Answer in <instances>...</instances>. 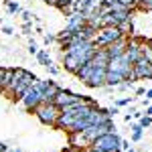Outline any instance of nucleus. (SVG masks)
Returning a JSON list of instances; mask_svg holds the SVG:
<instances>
[{"label":"nucleus","instance_id":"f257e3e1","mask_svg":"<svg viewBox=\"0 0 152 152\" xmlns=\"http://www.w3.org/2000/svg\"><path fill=\"white\" fill-rule=\"evenodd\" d=\"M120 134L118 132H107L104 136L95 138L91 144H89V150L94 152H120Z\"/></svg>","mask_w":152,"mask_h":152},{"label":"nucleus","instance_id":"f03ea898","mask_svg":"<svg viewBox=\"0 0 152 152\" xmlns=\"http://www.w3.org/2000/svg\"><path fill=\"white\" fill-rule=\"evenodd\" d=\"M33 114L39 118L41 124H45V126H53V128H55V122H57V118L61 116V107L55 105L53 102H51V104H39L35 107Z\"/></svg>","mask_w":152,"mask_h":152},{"label":"nucleus","instance_id":"7ed1b4c3","mask_svg":"<svg viewBox=\"0 0 152 152\" xmlns=\"http://www.w3.org/2000/svg\"><path fill=\"white\" fill-rule=\"evenodd\" d=\"M122 33H120V28L118 26H102L97 33H95V47L97 49H105L107 45H112L114 41H118V39H122Z\"/></svg>","mask_w":152,"mask_h":152},{"label":"nucleus","instance_id":"20e7f679","mask_svg":"<svg viewBox=\"0 0 152 152\" xmlns=\"http://www.w3.org/2000/svg\"><path fill=\"white\" fill-rule=\"evenodd\" d=\"M37 79H39V77H37L35 73H31V71H26V69H24V73L20 75V79L14 83V87L10 89V94H8V95H10L12 99H16V102H18V99L23 97L24 91H26L28 87H33V85L37 83Z\"/></svg>","mask_w":152,"mask_h":152},{"label":"nucleus","instance_id":"39448f33","mask_svg":"<svg viewBox=\"0 0 152 152\" xmlns=\"http://www.w3.org/2000/svg\"><path fill=\"white\" fill-rule=\"evenodd\" d=\"M142 79H152V61L144 57L132 63V75H130V81H142Z\"/></svg>","mask_w":152,"mask_h":152},{"label":"nucleus","instance_id":"423d86ee","mask_svg":"<svg viewBox=\"0 0 152 152\" xmlns=\"http://www.w3.org/2000/svg\"><path fill=\"white\" fill-rule=\"evenodd\" d=\"M41 99H43V91H39L35 85H33V87H28V89L24 91L23 97H20L18 102L23 104V107L26 112H35V107L41 104Z\"/></svg>","mask_w":152,"mask_h":152},{"label":"nucleus","instance_id":"0eeeda50","mask_svg":"<svg viewBox=\"0 0 152 152\" xmlns=\"http://www.w3.org/2000/svg\"><path fill=\"white\" fill-rule=\"evenodd\" d=\"M107 71L122 73V75H124V79H130V75H132V63L128 61L126 55H120V57L110 59V63H107Z\"/></svg>","mask_w":152,"mask_h":152},{"label":"nucleus","instance_id":"6e6552de","mask_svg":"<svg viewBox=\"0 0 152 152\" xmlns=\"http://www.w3.org/2000/svg\"><path fill=\"white\" fill-rule=\"evenodd\" d=\"M81 99V95L79 94H75V91H69V89H59L57 91V95H55V99H53V104L55 105H59L61 110L63 107H67V105H73V104H77Z\"/></svg>","mask_w":152,"mask_h":152},{"label":"nucleus","instance_id":"1a4fd4ad","mask_svg":"<svg viewBox=\"0 0 152 152\" xmlns=\"http://www.w3.org/2000/svg\"><path fill=\"white\" fill-rule=\"evenodd\" d=\"M87 24V18H85V14L79 10H75V12H71L69 16H67V24H65V28L63 31H67V33H77L81 26H85Z\"/></svg>","mask_w":152,"mask_h":152},{"label":"nucleus","instance_id":"9d476101","mask_svg":"<svg viewBox=\"0 0 152 152\" xmlns=\"http://www.w3.org/2000/svg\"><path fill=\"white\" fill-rule=\"evenodd\" d=\"M105 75H107V67H94L91 77L87 79V87H105Z\"/></svg>","mask_w":152,"mask_h":152},{"label":"nucleus","instance_id":"9b49d317","mask_svg":"<svg viewBox=\"0 0 152 152\" xmlns=\"http://www.w3.org/2000/svg\"><path fill=\"white\" fill-rule=\"evenodd\" d=\"M126 49H128V37H122V39L114 41L112 45H107V47H105V51H107L110 59H114V57L124 55V53H126Z\"/></svg>","mask_w":152,"mask_h":152},{"label":"nucleus","instance_id":"f8f14e48","mask_svg":"<svg viewBox=\"0 0 152 152\" xmlns=\"http://www.w3.org/2000/svg\"><path fill=\"white\" fill-rule=\"evenodd\" d=\"M63 65H65V71H69V73H77V69L81 67V61L77 57H73L71 53H63Z\"/></svg>","mask_w":152,"mask_h":152},{"label":"nucleus","instance_id":"ddd939ff","mask_svg":"<svg viewBox=\"0 0 152 152\" xmlns=\"http://www.w3.org/2000/svg\"><path fill=\"white\" fill-rule=\"evenodd\" d=\"M69 146H77L81 150H87L89 148V142L85 140L81 132H69Z\"/></svg>","mask_w":152,"mask_h":152},{"label":"nucleus","instance_id":"4468645a","mask_svg":"<svg viewBox=\"0 0 152 152\" xmlns=\"http://www.w3.org/2000/svg\"><path fill=\"white\" fill-rule=\"evenodd\" d=\"M59 89H61V87H59L57 83L51 79V81H49V85L45 87V91H43V99H41V104H51V102L55 99V95H57Z\"/></svg>","mask_w":152,"mask_h":152},{"label":"nucleus","instance_id":"2eb2a0df","mask_svg":"<svg viewBox=\"0 0 152 152\" xmlns=\"http://www.w3.org/2000/svg\"><path fill=\"white\" fill-rule=\"evenodd\" d=\"M107 63H110L107 51H105V49H97L94 59H91V65H94V67H107Z\"/></svg>","mask_w":152,"mask_h":152},{"label":"nucleus","instance_id":"dca6fc26","mask_svg":"<svg viewBox=\"0 0 152 152\" xmlns=\"http://www.w3.org/2000/svg\"><path fill=\"white\" fill-rule=\"evenodd\" d=\"M91 71H94V65H91V61H89V63H85V65H81V67L77 69L75 77H77L81 83H87V79L91 77Z\"/></svg>","mask_w":152,"mask_h":152},{"label":"nucleus","instance_id":"f3484780","mask_svg":"<svg viewBox=\"0 0 152 152\" xmlns=\"http://www.w3.org/2000/svg\"><path fill=\"white\" fill-rule=\"evenodd\" d=\"M122 81H126L122 73H116V71H107V75H105V87H118V85H120Z\"/></svg>","mask_w":152,"mask_h":152},{"label":"nucleus","instance_id":"a211bd4d","mask_svg":"<svg viewBox=\"0 0 152 152\" xmlns=\"http://www.w3.org/2000/svg\"><path fill=\"white\" fill-rule=\"evenodd\" d=\"M95 33H97V31H95L94 26L85 24V26H81V28H79V31H77L75 35L79 37L81 41H94V39H95Z\"/></svg>","mask_w":152,"mask_h":152},{"label":"nucleus","instance_id":"6ab92c4d","mask_svg":"<svg viewBox=\"0 0 152 152\" xmlns=\"http://www.w3.org/2000/svg\"><path fill=\"white\" fill-rule=\"evenodd\" d=\"M35 57H37V61H39L41 65H45V67H47V65H51V57H49L47 49H39V53H37Z\"/></svg>","mask_w":152,"mask_h":152},{"label":"nucleus","instance_id":"aec40b11","mask_svg":"<svg viewBox=\"0 0 152 152\" xmlns=\"http://www.w3.org/2000/svg\"><path fill=\"white\" fill-rule=\"evenodd\" d=\"M144 136V128L140 124H132V142H140Z\"/></svg>","mask_w":152,"mask_h":152},{"label":"nucleus","instance_id":"412c9836","mask_svg":"<svg viewBox=\"0 0 152 152\" xmlns=\"http://www.w3.org/2000/svg\"><path fill=\"white\" fill-rule=\"evenodd\" d=\"M118 28H120V33H122L124 37H130V35H132V18L122 20V23L118 24Z\"/></svg>","mask_w":152,"mask_h":152},{"label":"nucleus","instance_id":"4be33fe9","mask_svg":"<svg viewBox=\"0 0 152 152\" xmlns=\"http://www.w3.org/2000/svg\"><path fill=\"white\" fill-rule=\"evenodd\" d=\"M6 10L10 12V14H18V12H23V10H20V4L14 2V0H8V2H6Z\"/></svg>","mask_w":152,"mask_h":152},{"label":"nucleus","instance_id":"5701e85b","mask_svg":"<svg viewBox=\"0 0 152 152\" xmlns=\"http://www.w3.org/2000/svg\"><path fill=\"white\" fill-rule=\"evenodd\" d=\"M57 8L63 12L65 16H69L71 12H75V4H73V2H67V4H61V6H57Z\"/></svg>","mask_w":152,"mask_h":152},{"label":"nucleus","instance_id":"b1692460","mask_svg":"<svg viewBox=\"0 0 152 152\" xmlns=\"http://www.w3.org/2000/svg\"><path fill=\"white\" fill-rule=\"evenodd\" d=\"M138 124H140V126H142L144 130H146V128H150V126H152V118H150V116H146V114H142V118L138 120Z\"/></svg>","mask_w":152,"mask_h":152},{"label":"nucleus","instance_id":"393cba45","mask_svg":"<svg viewBox=\"0 0 152 152\" xmlns=\"http://www.w3.org/2000/svg\"><path fill=\"white\" fill-rule=\"evenodd\" d=\"M89 2H91V0H75V10H79V12H81L83 8H85V6L89 4Z\"/></svg>","mask_w":152,"mask_h":152},{"label":"nucleus","instance_id":"a878e982","mask_svg":"<svg viewBox=\"0 0 152 152\" xmlns=\"http://www.w3.org/2000/svg\"><path fill=\"white\" fill-rule=\"evenodd\" d=\"M120 4H124L126 8H130V10H134L136 8V0H118Z\"/></svg>","mask_w":152,"mask_h":152},{"label":"nucleus","instance_id":"bb28decb","mask_svg":"<svg viewBox=\"0 0 152 152\" xmlns=\"http://www.w3.org/2000/svg\"><path fill=\"white\" fill-rule=\"evenodd\" d=\"M130 102H132V97H120V99H116V107H122V105H128Z\"/></svg>","mask_w":152,"mask_h":152},{"label":"nucleus","instance_id":"cd10ccee","mask_svg":"<svg viewBox=\"0 0 152 152\" xmlns=\"http://www.w3.org/2000/svg\"><path fill=\"white\" fill-rule=\"evenodd\" d=\"M28 53H31V55H37V53H39V47H37V43L33 39L28 41Z\"/></svg>","mask_w":152,"mask_h":152},{"label":"nucleus","instance_id":"c85d7f7f","mask_svg":"<svg viewBox=\"0 0 152 152\" xmlns=\"http://www.w3.org/2000/svg\"><path fill=\"white\" fill-rule=\"evenodd\" d=\"M128 148H130V142L128 140H122V142H120V152L128 150Z\"/></svg>","mask_w":152,"mask_h":152},{"label":"nucleus","instance_id":"c756f323","mask_svg":"<svg viewBox=\"0 0 152 152\" xmlns=\"http://www.w3.org/2000/svg\"><path fill=\"white\" fill-rule=\"evenodd\" d=\"M47 71L51 73V75H57V73H59V69L55 67V65H53V63H51V65H47Z\"/></svg>","mask_w":152,"mask_h":152},{"label":"nucleus","instance_id":"7c9ffc66","mask_svg":"<svg viewBox=\"0 0 152 152\" xmlns=\"http://www.w3.org/2000/svg\"><path fill=\"white\" fill-rule=\"evenodd\" d=\"M63 152H85V150H81V148H77V146H67Z\"/></svg>","mask_w":152,"mask_h":152},{"label":"nucleus","instance_id":"2f4dec72","mask_svg":"<svg viewBox=\"0 0 152 152\" xmlns=\"http://www.w3.org/2000/svg\"><path fill=\"white\" fill-rule=\"evenodd\" d=\"M107 112H110V116L114 118L116 114H120V107H116V105H114V107H107Z\"/></svg>","mask_w":152,"mask_h":152},{"label":"nucleus","instance_id":"473e14b6","mask_svg":"<svg viewBox=\"0 0 152 152\" xmlns=\"http://www.w3.org/2000/svg\"><path fill=\"white\" fill-rule=\"evenodd\" d=\"M31 16H33V14H31L28 10H24V12H23V20H24V23H31Z\"/></svg>","mask_w":152,"mask_h":152},{"label":"nucleus","instance_id":"72a5a7b5","mask_svg":"<svg viewBox=\"0 0 152 152\" xmlns=\"http://www.w3.org/2000/svg\"><path fill=\"white\" fill-rule=\"evenodd\" d=\"M0 31H2L4 35H12V33H14V31H12V26H2Z\"/></svg>","mask_w":152,"mask_h":152},{"label":"nucleus","instance_id":"f704fd0d","mask_svg":"<svg viewBox=\"0 0 152 152\" xmlns=\"http://www.w3.org/2000/svg\"><path fill=\"white\" fill-rule=\"evenodd\" d=\"M53 41H57L53 35H45V45H49V43H53Z\"/></svg>","mask_w":152,"mask_h":152},{"label":"nucleus","instance_id":"c9c22d12","mask_svg":"<svg viewBox=\"0 0 152 152\" xmlns=\"http://www.w3.org/2000/svg\"><path fill=\"white\" fill-rule=\"evenodd\" d=\"M31 26H33V23H24V24H23V31L26 33V35H28V31H31Z\"/></svg>","mask_w":152,"mask_h":152},{"label":"nucleus","instance_id":"e433bc0d","mask_svg":"<svg viewBox=\"0 0 152 152\" xmlns=\"http://www.w3.org/2000/svg\"><path fill=\"white\" fill-rule=\"evenodd\" d=\"M146 99L152 102V87H150V89H146Z\"/></svg>","mask_w":152,"mask_h":152},{"label":"nucleus","instance_id":"4c0bfd02","mask_svg":"<svg viewBox=\"0 0 152 152\" xmlns=\"http://www.w3.org/2000/svg\"><path fill=\"white\" fill-rule=\"evenodd\" d=\"M0 152H8V146L4 142H0Z\"/></svg>","mask_w":152,"mask_h":152},{"label":"nucleus","instance_id":"58836bf2","mask_svg":"<svg viewBox=\"0 0 152 152\" xmlns=\"http://www.w3.org/2000/svg\"><path fill=\"white\" fill-rule=\"evenodd\" d=\"M146 94V89H144V87H138V89H136V95H144Z\"/></svg>","mask_w":152,"mask_h":152},{"label":"nucleus","instance_id":"ea45409f","mask_svg":"<svg viewBox=\"0 0 152 152\" xmlns=\"http://www.w3.org/2000/svg\"><path fill=\"white\" fill-rule=\"evenodd\" d=\"M144 114H146V116H150V118H152V104L148 105V107H146V112H144Z\"/></svg>","mask_w":152,"mask_h":152},{"label":"nucleus","instance_id":"a19ab883","mask_svg":"<svg viewBox=\"0 0 152 152\" xmlns=\"http://www.w3.org/2000/svg\"><path fill=\"white\" fill-rule=\"evenodd\" d=\"M124 120H126V122L130 124V122H132V114H126V116H124Z\"/></svg>","mask_w":152,"mask_h":152},{"label":"nucleus","instance_id":"79ce46f5","mask_svg":"<svg viewBox=\"0 0 152 152\" xmlns=\"http://www.w3.org/2000/svg\"><path fill=\"white\" fill-rule=\"evenodd\" d=\"M43 2H47V4H53V6H57V0H43Z\"/></svg>","mask_w":152,"mask_h":152},{"label":"nucleus","instance_id":"37998d69","mask_svg":"<svg viewBox=\"0 0 152 152\" xmlns=\"http://www.w3.org/2000/svg\"><path fill=\"white\" fill-rule=\"evenodd\" d=\"M124 152H136V150H134V148H132V146H130L128 150H124Z\"/></svg>","mask_w":152,"mask_h":152},{"label":"nucleus","instance_id":"c03bdc74","mask_svg":"<svg viewBox=\"0 0 152 152\" xmlns=\"http://www.w3.org/2000/svg\"><path fill=\"white\" fill-rule=\"evenodd\" d=\"M85 152H94V150H89V148H87V150H85Z\"/></svg>","mask_w":152,"mask_h":152},{"label":"nucleus","instance_id":"a18cd8bd","mask_svg":"<svg viewBox=\"0 0 152 152\" xmlns=\"http://www.w3.org/2000/svg\"><path fill=\"white\" fill-rule=\"evenodd\" d=\"M150 128H152V126H150Z\"/></svg>","mask_w":152,"mask_h":152}]
</instances>
